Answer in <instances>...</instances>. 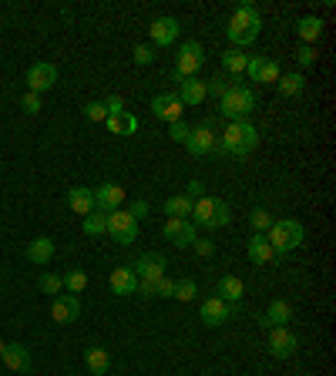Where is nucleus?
I'll return each instance as SVG.
<instances>
[{
  "label": "nucleus",
  "mask_w": 336,
  "mask_h": 376,
  "mask_svg": "<svg viewBox=\"0 0 336 376\" xmlns=\"http://www.w3.org/2000/svg\"><path fill=\"white\" fill-rule=\"evenodd\" d=\"M259 145V128L253 121H229V128L215 138L212 155H229V158H246Z\"/></svg>",
  "instance_id": "1"
},
{
  "label": "nucleus",
  "mask_w": 336,
  "mask_h": 376,
  "mask_svg": "<svg viewBox=\"0 0 336 376\" xmlns=\"http://www.w3.org/2000/svg\"><path fill=\"white\" fill-rule=\"evenodd\" d=\"M259 30H262V14H259L256 3H239L233 10V17H229V41L239 48H249L253 41L259 37Z\"/></svg>",
  "instance_id": "2"
},
{
  "label": "nucleus",
  "mask_w": 336,
  "mask_h": 376,
  "mask_svg": "<svg viewBox=\"0 0 336 376\" xmlns=\"http://www.w3.org/2000/svg\"><path fill=\"white\" fill-rule=\"evenodd\" d=\"M303 239H306V232H303V226H299L296 219H276V222L269 226V232H266V242L273 246L276 262H283L293 249H299Z\"/></svg>",
  "instance_id": "3"
},
{
  "label": "nucleus",
  "mask_w": 336,
  "mask_h": 376,
  "mask_svg": "<svg viewBox=\"0 0 336 376\" xmlns=\"http://www.w3.org/2000/svg\"><path fill=\"white\" fill-rule=\"evenodd\" d=\"M229 219H233L229 205H226V201H219V199H208V195L195 199L192 215H188V222H192V226H202V228H222V226H229Z\"/></svg>",
  "instance_id": "4"
},
{
  "label": "nucleus",
  "mask_w": 336,
  "mask_h": 376,
  "mask_svg": "<svg viewBox=\"0 0 336 376\" xmlns=\"http://www.w3.org/2000/svg\"><path fill=\"white\" fill-rule=\"evenodd\" d=\"M253 111H256V91L246 84H229V91L222 95V115L229 121H249Z\"/></svg>",
  "instance_id": "5"
},
{
  "label": "nucleus",
  "mask_w": 336,
  "mask_h": 376,
  "mask_svg": "<svg viewBox=\"0 0 336 376\" xmlns=\"http://www.w3.org/2000/svg\"><path fill=\"white\" fill-rule=\"evenodd\" d=\"M206 64V48L199 41H185L181 50L175 54V81H185V77H195Z\"/></svg>",
  "instance_id": "6"
},
{
  "label": "nucleus",
  "mask_w": 336,
  "mask_h": 376,
  "mask_svg": "<svg viewBox=\"0 0 336 376\" xmlns=\"http://www.w3.org/2000/svg\"><path fill=\"white\" fill-rule=\"evenodd\" d=\"M108 235H111L118 246H131V242L138 239V222L128 215V208L108 212Z\"/></svg>",
  "instance_id": "7"
},
{
  "label": "nucleus",
  "mask_w": 336,
  "mask_h": 376,
  "mask_svg": "<svg viewBox=\"0 0 336 376\" xmlns=\"http://www.w3.org/2000/svg\"><path fill=\"white\" fill-rule=\"evenodd\" d=\"M235 313H239V306H233V302H222L219 296H208V299H202V306H199V316H202V323L206 326H226L229 319H233Z\"/></svg>",
  "instance_id": "8"
},
{
  "label": "nucleus",
  "mask_w": 336,
  "mask_h": 376,
  "mask_svg": "<svg viewBox=\"0 0 336 376\" xmlns=\"http://www.w3.org/2000/svg\"><path fill=\"white\" fill-rule=\"evenodd\" d=\"M54 84H57V68L54 64H48V61L30 64V71H27V91L30 95H44V91H51Z\"/></svg>",
  "instance_id": "9"
},
{
  "label": "nucleus",
  "mask_w": 336,
  "mask_h": 376,
  "mask_svg": "<svg viewBox=\"0 0 336 376\" xmlns=\"http://www.w3.org/2000/svg\"><path fill=\"white\" fill-rule=\"evenodd\" d=\"M296 350H299V339H296V333H293L289 326L269 329V353H273L276 359H289Z\"/></svg>",
  "instance_id": "10"
},
{
  "label": "nucleus",
  "mask_w": 336,
  "mask_h": 376,
  "mask_svg": "<svg viewBox=\"0 0 336 376\" xmlns=\"http://www.w3.org/2000/svg\"><path fill=\"white\" fill-rule=\"evenodd\" d=\"M165 255L161 252H141L135 262H131V269H135V276L138 279H152V282H158V279L165 276Z\"/></svg>",
  "instance_id": "11"
},
{
  "label": "nucleus",
  "mask_w": 336,
  "mask_h": 376,
  "mask_svg": "<svg viewBox=\"0 0 336 376\" xmlns=\"http://www.w3.org/2000/svg\"><path fill=\"white\" fill-rule=\"evenodd\" d=\"M185 148L192 151V155H212V148H215V121H206V125L192 128L188 131V138H185Z\"/></svg>",
  "instance_id": "12"
},
{
  "label": "nucleus",
  "mask_w": 336,
  "mask_h": 376,
  "mask_svg": "<svg viewBox=\"0 0 336 376\" xmlns=\"http://www.w3.org/2000/svg\"><path fill=\"white\" fill-rule=\"evenodd\" d=\"M161 235H165L172 246H179V249H188V246L195 242V226H192L188 219H165V226H161Z\"/></svg>",
  "instance_id": "13"
},
{
  "label": "nucleus",
  "mask_w": 336,
  "mask_h": 376,
  "mask_svg": "<svg viewBox=\"0 0 336 376\" xmlns=\"http://www.w3.org/2000/svg\"><path fill=\"white\" fill-rule=\"evenodd\" d=\"M148 34H152V44H155V48H172V44L179 41L181 24L175 17H155L152 27H148Z\"/></svg>",
  "instance_id": "14"
},
{
  "label": "nucleus",
  "mask_w": 336,
  "mask_h": 376,
  "mask_svg": "<svg viewBox=\"0 0 336 376\" xmlns=\"http://www.w3.org/2000/svg\"><path fill=\"white\" fill-rule=\"evenodd\" d=\"M91 192H95V208L98 212H115V208L125 205V188L118 181H104V185L91 188Z\"/></svg>",
  "instance_id": "15"
},
{
  "label": "nucleus",
  "mask_w": 336,
  "mask_h": 376,
  "mask_svg": "<svg viewBox=\"0 0 336 376\" xmlns=\"http://www.w3.org/2000/svg\"><path fill=\"white\" fill-rule=\"evenodd\" d=\"M246 75L253 77V81H259V84H276L279 81V64L273 61V57H249V64H246Z\"/></svg>",
  "instance_id": "16"
},
{
  "label": "nucleus",
  "mask_w": 336,
  "mask_h": 376,
  "mask_svg": "<svg viewBox=\"0 0 336 376\" xmlns=\"http://www.w3.org/2000/svg\"><path fill=\"white\" fill-rule=\"evenodd\" d=\"M81 316V302H78V296H54V302H51V319L54 323H61V326H68V323H75Z\"/></svg>",
  "instance_id": "17"
},
{
  "label": "nucleus",
  "mask_w": 336,
  "mask_h": 376,
  "mask_svg": "<svg viewBox=\"0 0 336 376\" xmlns=\"http://www.w3.org/2000/svg\"><path fill=\"white\" fill-rule=\"evenodd\" d=\"M293 306L286 299H273L269 302V309H266V316H259V326L262 329H273V326H286V323H293Z\"/></svg>",
  "instance_id": "18"
},
{
  "label": "nucleus",
  "mask_w": 336,
  "mask_h": 376,
  "mask_svg": "<svg viewBox=\"0 0 336 376\" xmlns=\"http://www.w3.org/2000/svg\"><path fill=\"white\" fill-rule=\"evenodd\" d=\"M152 111H155V118L168 121V125L181 121V101H179V95H155V98H152Z\"/></svg>",
  "instance_id": "19"
},
{
  "label": "nucleus",
  "mask_w": 336,
  "mask_h": 376,
  "mask_svg": "<svg viewBox=\"0 0 336 376\" xmlns=\"http://www.w3.org/2000/svg\"><path fill=\"white\" fill-rule=\"evenodd\" d=\"M108 286H111V293H115V296H135L138 276H135V269H131V266H118V269H111Z\"/></svg>",
  "instance_id": "20"
},
{
  "label": "nucleus",
  "mask_w": 336,
  "mask_h": 376,
  "mask_svg": "<svg viewBox=\"0 0 336 376\" xmlns=\"http://www.w3.org/2000/svg\"><path fill=\"white\" fill-rule=\"evenodd\" d=\"M3 366L7 370H14V373H27L30 370V350H27L24 343H7V350H3Z\"/></svg>",
  "instance_id": "21"
},
{
  "label": "nucleus",
  "mask_w": 336,
  "mask_h": 376,
  "mask_svg": "<svg viewBox=\"0 0 336 376\" xmlns=\"http://www.w3.org/2000/svg\"><path fill=\"white\" fill-rule=\"evenodd\" d=\"M27 259H30L34 266H48V262L54 259V239L37 235L34 242H27Z\"/></svg>",
  "instance_id": "22"
},
{
  "label": "nucleus",
  "mask_w": 336,
  "mask_h": 376,
  "mask_svg": "<svg viewBox=\"0 0 336 376\" xmlns=\"http://www.w3.org/2000/svg\"><path fill=\"white\" fill-rule=\"evenodd\" d=\"M68 205H71V212H75V215H91V212H95V192H91V188L75 185V188L68 192Z\"/></svg>",
  "instance_id": "23"
},
{
  "label": "nucleus",
  "mask_w": 336,
  "mask_h": 376,
  "mask_svg": "<svg viewBox=\"0 0 336 376\" xmlns=\"http://www.w3.org/2000/svg\"><path fill=\"white\" fill-rule=\"evenodd\" d=\"M242 293H246V286H242V279L239 276H222L219 279V286H215V296H219L222 302H233V306H239Z\"/></svg>",
  "instance_id": "24"
},
{
  "label": "nucleus",
  "mask_w": 336,
  "mask_h": 376,
  "mask_svg": "<svg viewBox=\"0 0 336 376\" xmlns=\"http://www.w3.org/2000/svg\"><path fill=\"white\" fill-rule=\"evenodd\" d=\"M246 252H249V262H253V266L276 262V255H273V246L266 242V235H253V239H249V246H246Z\"/></svg>",
  "instance_id": "25"
},
{
  "label": "nucleus",
  "mask_w": 336,
  "mask_h": 376,
  "mask_svg": "<svg viewBox=\"0 0 336 376\" xmlns=\"http://www.w3.org/2000/svg\"><path fill=\"white\" fill-rule=\"evenodd\" d=\"M181 91H179V101L181 104H202L206 101V81H199V77H185V81H179Z\"/></svg>",
  "instance_id": "26"
},
{
  "label": "nucleus",
  "mask_w": 336,
  "mask_h": 376,
  "mask_svg": "<svg viewBox=\"0 0 336 376\" xmlns=\"http://www.w3.org/2000/svg\"><path fill=\"white\" fill-rule=\"evenodd\" d=\"M84 363H88V370L95 376H104L111 370V353L104 350V346H91V350L84 353Z\"/></svg>",
  "instance_id": "27"
},
{
  "label": "nucleus",
  "mask_w": 336,
  "mask_h": 376,
  "mask_svg": "<svg viewBox=\"0 0 336 376\" xmlns=\"http://www.w3.org/2000/svg\"><path fill=\"white\" fill-rule=\"evenodd\" d=\"M279 95L283 98H299L303 91H306V77L299 75V71H293V75H279Z\"/></svg>",
  "instance_id": "28"
},
{
  "label": "nucleus",
  "mask_w": 336,
  "mask_h": 376,
  "mask_svg": "<svg viewBox=\"0 0 336 376\" xmlns=\"http://www.w3.org/2000/svg\"><path fill=\"white\" fill-rule=\"evenodd\" d=\"M296 34L303 37V44H316L319 37H323V21L319 17H303V21H296Z\"/></svg>",
  "instance_id": "29"
},
{
  "label": "nucleus",
  "mask_w": 336,
  "mask_h": 376,
  "mask_svg": "<svg viewBox=\"0 0 336 376\" xmlns=\"http://www.w3.org/2000/svg\"><path fill=\"white\" fill-rule=\"evenodd\" d=\"M246 64H249V54H242V50L233 48L222 54V71H226V75H233V77L246 75Z\"/></svg>",
  "instance_id": "30"
},
{
  "label": "nucleus",
  "mask_w": 336,
  "mask_h": 376,
  "mask_svg": "<svg viewBox=\"0 0 336 376\" xmlns=\"http://www.w3.org/2000/svg\"><path fill=\"white\" fill-rule=\"evenodd\" d=\"M104 125H108V131H111V135H135V131H138V118L125 111V115H111Z\"/></svg>",
  "instance_id": "31"
},
{
  "label": "nucleus",
  "mask_w": 336,
  "mask_h": 376,
  "mask_svg": "<svg viewBox=\"0 0 336 376\" xmlns=\"http://www.w3.org/2000/svg\"><path fill=\"white\" fill-rule=\"evenodd\" d=\"M192 205L195 201L188 199V195H172V199L165 201V215L168 219H188L192 215Z\"/></svg>",
  "instance_id": "32"
},
{
  "label": "nucleus",
  "mask_w": 336,
  "mask_h": 376,
  "mask_svg": "<svg viewBox=\"0 0 336 376\" xmlns=\"http://www.w3.org/2000/svg\"><path fill=\"white\" fill-rule=\"evenodd\" d=\"M61 286H64L71 296H78V293L88 289V273H84V269H68V273L61 276Z\"/></svg>",
  "instance_id": "33"
},
{
  "label": "nucleus",
  "mask_w": 336,
  "mask_h": 376,
  "mask_svg": "<svg viewBox=\"0 0 336 376\" xmlns=\"http://www.w3.org/2000/svg\"><path fill=\"white\" fill-rule=\"evenodd\" d=\"M84 232L88 235H104L108 232V212H91V215H84Z\"/></svg>",
  "instance_id": "34"
},
{
  "label": "nucleus",
  "mask_w": 336,
  "mask_h": 376,
  "mask_svg": "<svg viewBox=\"0 0 336 376\" xmlns=\"http://www.w3.org/2000/svg\"><path fill=\"white\" fill-rule=\"evenodd\" d=\"M195 296H199V282H195V279H179V282H175V296H172V299L192 302Z\"/></svg>",
  "instance_id": "35"
},
{
  "label": "nucleus",
  "mask_w": 336,
  "mask_h": 376,
  "mask_svg": "<svg viewBox=\"0 0 336 376\" xmlns=\"http://www.w3.org/2000/svg\"><path fill=\"white\" fill-rule=\"evenodd\" d=\"M249 222H253V228H256V235H266V232H269V226H273L276 219H273V212H266V208H256V212L249 215Z\"/></svg>",
  "instance_id": "36"
},
{
  "label": "nucleus",
  "mask_w": 336,
  "mask_h": 376,
  "mask_svg": "<svg viewBox=\"0 0 336 376\" xmlns=\"http://www.w3.org/2000/svg\"><path fill=\"white\" fill-rule=\"evenodd\" d=\"M37 286H41V293H48V296H61V276H51V273H44V276L37 279Z\"/></svg>",
  "instance_id": "37"
},
{
  "label": "nucleus",
  "mask_w": 336,
  "mask_h": 376,
  "mask_svg": "<svg viewBox=\"0 0 336 376\" xmlns=\"http://www.w3.org/2000/svg\"><path fill=\"white\" fill-rule=\"evenodd\" d=\"M84 118H88V121H108L104 101H88V104H84Z\"/></svg>",
  "instance_id": "38"
},
{
  "label": "nucleus",
  "mask_w": 336,
  "mask_h": 376,
  "mask_svg": "<svg viewBox=\"0 0 336 376\" xmlns=\"http://www.w3.org/2000/svg\"><path fill=\"white\" fill-rule=\"evenodd\" d=\"M172 296H175V279L161 276L155 282V299H172Z\"/></svg>",
  "instance_id": "39"
},
{
  "label": "nucleus",
  "mask_w": 336,
  "mask_h": 376,
  "mask_svg": "<svg viewBox=\"0 0 336 376\" xmlns=\"http://www.w3.org/2000/svg\"><path fill=\"white\" fill-rule=\"evenodd\" d=\"M131 57H135V64H152L155 61V48L152 44H138V48L131 50Z\"/></svg>",
  "instance_id": "40"
},
{
  "label": "nucleus",
  "mask_w": 336,
  "mask_h": 376,
  "mask_svg": "<svg viewBox=\"0 0 336 376\" xmlns=\"http://www.w3.org/2000/svg\"><path fill=\"white\" fill-rule=\"evenodd\" d=\"M135 296H138V299H155V282H152V279H138Z\"/></svg>",
  "instance_id": "41"
},
{
  "label": "nucleus",
  "mask_w": 336,
  "mask_h": 376,
  "mask_svg": "<svg viewBox=\"0 0 336 376\" xmlns=\"http://www.w3.org/2000/svg\"><path fill=\"white\" fill-rule=\"evenodd\" d=\"M188 249H195L202 259H212V255H215V242H208V239H199V235H195V242H192Z\"/></svg>",
  "instance_id": "42"
},
{
  "label": "nucleus",
  "mask_w": 336,
  "mask_h": 376,
  "mask_svg": "<svg viewBox=\"0 0 336 376\" xmlns=\"http://www.w3.org/2000/svg\"><path fill=\"white\" fill-rule=\"evenodd\" d=\"M206 91H208V95H219V98H222V95L229 91V81H226V77H208Z\"/></svg>",
  "instance_id": "43"
},
{
  "label": "nucleus",
  "mask_w": 336,
  "mask_h": 376,
  "mask_svg": "<svg viewBox=\"0 0 336 376\" xmlns=\"http://www.w3.org/2000/svg\"><path fill=\"white\" fill-rule=\"evenodd\" d=\"M21 108H24V115H37L41 111V95H30L27 91L24 98H21Z\"/></svg>",
  "instance_id": "44"
},
{
  "label": "nucleus",
  "mask_w": 336,
  "mask_h": 376,
  "mask_svg": "<svg viewBox=\"0 0 336 376\" xmlns=\"http://www.w3.org/2000/svg\"><path fill=\"white\" fill-rule=\"evenodd\" d=\"M188 131H192V128L185 125V121H175V125L168 128V138H172V141H179V145H185V138H188Z\"/></svg>",
  "instance_id": "45"
},
{
  "label": "nucleus",
  "mask_w": 336,
  "mask_h": 376,
  "mask_svg": "<svg viewBox=\"0 0 336 376\" xmlns=\"http://www.w3.org/2000/svg\"><path fill=\"white\" fill-rule=\"evenodd\" d=\"M296 61H299L303 68H310V64H316V48H310V44H303V48L296 50Z\"/></svg>",
  "instance_id": "46"
},
{
  "label": "nucleus",
  "mask_w": 336,
  "mask_h": 376,
  "mask_svg": "<svg viewBox=\"0 0 336 376\" xmlns=\"http://www.w3.org/2000/svg\"><path fill=\"white\" fill-rule=\"evenodd\" d=\"M104 111H108V118L111 115H125V101L118 98V95H111V98H104Z\"/></svg>",
  "instance_id": "47"
},
{
  "label": "nucleus",
  "mask_w": 336,
  "mask_h": 376,
  "mask_svg": "<svg viewBox=\"0 0 336 376\" xmlns=\"http://www.w3.org/2000/svg\"><path fill=\"white\" fill-rule=\"evenodd\" d=\"M128 215L135 219V222H141V219L148 215V201H141V199H138V201H131V205H128Z\"/></svg>",
  "instance_id": "48"
},
{
  "label": "nucleus",
  "mask_w": 336,
  "mask_h": 376,
  "mask_svg": "<svg viewBox=\"0 0 336 376\" xmlns=\"http://www.w3.org/2000/svg\"><path fill=\"white\" fill-rule=\"evenodd\" d=\"M185 195H188L192 201H195V199H202V195H206V185H202V181L195 178V181H188V192H185Z\"/></svg>",
  "instance_id": "49"
},
{
  "label": "nucleus",
  "mask_w": 336,
  "mask_h": 376,
  "mask_svg": "<svg viewBox=\"0 0 336 376\" xmlns=\"http://www.w3.org/2000/svg\"><path fill=\"white\" fill-rule=\"evenodd\" d=\"M3 350H7V343H3V339H0V356H3Z\"/></svg>",
  "instance_id": "50"
}]
</instances>
